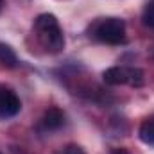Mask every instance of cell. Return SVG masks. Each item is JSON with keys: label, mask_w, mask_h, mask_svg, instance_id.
I'll return each instance as SVG.
<instances>
[{"label": "cell", "mask_w": 154, "mask_h": 154, "mask_svg": "<svg viewBox=\"0 0 154 154\" xmlns=\"http://www.w3.org/2000/svg\"><path fill=\"white\" fill-rule=\"evenodd\" d=\"M34 31L38 41L52 54H57L65 48V36L57 23V18L50 13L39 14L34 22Z\"/></svg>", "instance_id": "obj_1"}, {"label": "cell", "mask_w": 154, "mask_h": 154, "mask_svg": "<svg viewBox=\"0 0 154 154\" xmlns=\"http://www.w3.org/2000/svg\"><path fill=\"white\" fill-rule=\"evenodd\" d=\"M95 38L108 43L120 45L125 41V23L120 18H104L95 27Z\"/></svg>", "instance_id": "obj_2"}, {"label": "cell", "mask_w": 154, "mask_h": 154, "mask_svg": "<svg viewBox=\"0 0 154 154\" xmlns=\"http://www.w3.org/2000/svg\"><path fill=\"white\" fill-rule=\"evenodd\" d=\"M22 109V102L18 99V95L5 88V86H0V116L7 118V116H14L20 113Z\"/></svg>", "instance_id": "obj_3"}, {"label": "cell", "mask_w": 154, "mask_h": 154, "mask_svg": "<svg viewBox=\"0 0 154 154\" xmlns=\"http://www.w3.org/2000/svg\"><path fill=\"white\" fill-rule=\"evenodd\" d=\"M41 124H43V127H45L47 131H56V129H59V127L65 124V115H63L61 109L50 108V109L45 111V115L41 118Z\"/></svg>", "instance_id": "obj_4"}, {"label": "cell", "mask_w": 154, "mask_h": 154, "mask_svg": "<svg viewBox=\"0 0 154 154\" xmlns=\"http://www.w3.org/2000/svg\"><path fill=\"white\" fill-rule=\"evenodd\" d=\"M102 79L109 86L127 84V66H111L102 74Z\"/></svg>", "instance_id": "obj_5"}, {"label": "cell", "mask_w": 154, "mask_h": 154, "mask_svg": "<svg viewBox=\"0 0 154 154\" xmlns=\"http://www.w3.org/2000/svg\"><path fill=\"white\" fill-rule=\"evenodd\" d=\"M0 63L5 65V66H9V68L16 66V63H18L14 50L9 45H5V43H0Z\"/></svg>", "instance_id": "obj_6"}, {"label": "cell", "mask_w": 154, "mask_h": 154, "mask_svg": "<svg viewBox=\"0 0 154 154\" xmlns=\"http://www.w3.org/2000/svg\"><path fill=\"white\" fill-rule=\"evenodd\" d=\"M138 136H140V140H142L143 143L154 145V120H145V122L140 125Z\"/></svg>", "instance_id": "obj_7"}, {"label": "cell", "mask_w": 154, "mask_h": 154, "mask_svg": "<svg viewBox=\"0 0 154 154\" xmlns=\"http://www.w3.org/2000/svg\"><path fill=\"white\" fill-rule=\"evenodd\" d=\"M145 79H143V72L140 68H133V66H127V84L129 86H143Z\"/></svg>", "instance_id": "obj_8"}, {"label": "cell", "mask_w": 154, "mask_h": 154, "mask_svg": "<svg viewBox=\"0 0 154 154\" xmlns=\"http://www.w3.org/2000/svg\"><path fill=\"white\" fill-rule=\"evenodd\" d=\"M142 22L145 27L154 29V0H149L143 7V13H142Z\"/></svg>", "instance_id": "obj_9"}, {"label": "cell", "mask_w": 154, "mask_h": 154, "mask_svg": "<svg viewBox=\"0 0 154 154\" xmlns=\"http://www.w3.org/2000/svg\"><path fill=\"white\" fill-rule=\"evenodd\" d=\"M61 154H86V152L82 151V147H79L75 143H70V145H66V147L63 149Z\"/></svg>", "instance_id": "obj_10"}, {"label": "cell", "mask_w": 154, "mask_h": 154, "mask_svg": "<svg viewBox=\"0 0 154 154\" xmlns=\"http://www.w3.org/2000/svg\"><path fill=\"white\" fill-rule=\"evenodd\" d=\"M111 154H129V152H127L125 149H122V147H120V149H115V151H113Z\"/></svg>", "instance_id": "obj_11"}, {"label": "cell", "mask_w": 154, "mask_h": 154, "mask_svg": "<svg viewBox=\"0 0 154 154\" xmlns=\"http://www.w3.org/2000/svg\"><path fill=\"white\" fill-rule=\"evenodd\" d=\"M0 9H2V0H0Z\"/></svg>", "instance_id": "obj_12"}]
</instances>
